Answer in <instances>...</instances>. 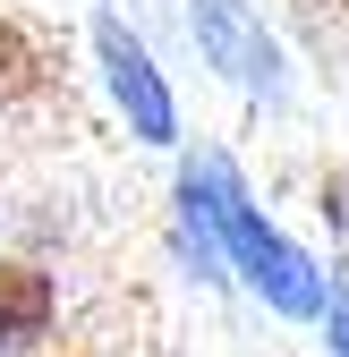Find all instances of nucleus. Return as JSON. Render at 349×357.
Here are the masks:
<instances>
[{
  "label": "nucleus",
  "instance_id": "obj_1",
  "mask_svg": "<svg viewBox=\"0 0 349 357\" xmlns=\"http://www.w3.org/2000/svg\"><path fill=\"white\" fill-rule=\"evenodd\" d=\"M188 204L213 221V238L230 247V264H239V273L265 289L273 306H281V315H298V324L324 315V273H315V264H307V255H298V247L273 230V221H265V213L247 204V188L230 178V162H205V170L188 178Z\"/></svg>",
  "mask_w": 349,
  "mask_h": 357
},
{
  "label": "nucleus",
  "instance_id": "obj_2",
  "mask_svg": "<svg viewBox=\"0 0 349 357\" xmlns=\"http://www.w3.org/2000/svg\"><path fill=\"white\" fill-rule=\"evenodd\" d=\"M196 43H205V60L222 68L230 85H247V94H281V52H273V34L255 26L239 0H196L188 9Z\"/></svg>",
  "mask_w": 349,
  "mask_h": 357
},
{
  "label": "nucleus",
  "instance_id": "obj_3",
  "mask_svg": "<svg viewBox=\"0 0 349 357\" xmlns=\"http://www.w3.org/2000/svg\"><path fill=\"white\" fill-rule=\"evenodd\" d=\"M103 68H111V94H119L128 128H137L145 145H170V137H179V111H170V85L154 77L145 43H128V26H103Z\"/></svg>",
  "mask_w": 349,
  "mask_h": 357
},
{
  "label": "nucleus",
  "instance_id": "obj_4",
  "mask_svg": "<svg viewBox=\"0 0 349 357\" xmlns=\"http://www.w3.org/2000/svg\"><path fill=\"white\" fill-rule=\"evenodd\" d=\"M52 324H60L52 273H34V264H9V255H0V349H34Z\"/></svg>",
  "mask_w": 349,
  "mask_h": 357
},
{
  "label": "nucleus",
  "instance_id": "obj_5",
  "mask_svg": "<svg viewBox=\"0 0 349 357\" xmlns=\"http://www.w3.org/2000/svg\"><path fill=\"white\" fill-rule=\"evenodd\" d=\"M43 77H52V52L17 26V17H0V111H17L43 94Z\"/></svg>",
  "mask_w": 349,
  "mask_h": 357
},
{
  "label": "nucleus",
  "instance_id": "obj_6",
  "mask_svg": "<svg viewBox=\"0 0 349 357\" xmlns=\"http://www.w3.org/2000/svg\"><path fill=\"white\" fill-rule=\"evenodd\" d=\"M332 357H349V289L332 298Z\"/></svg>",
  "mask_w": 349,
  "mask_h": 357
},
{
  "label": "nucleus",
  "instance_id": "obj_7",
  "mask_svg": "<svg viewBox=\"0 0 349 357\" xmlns=\"http://www.w3.org/2000/svg\"><path fill=\"white\" fill-rule=\"evenodd\" d=\"M341 9H349V0H341Z\"/></svg>",
  "mask_w": 349,
  "mask_h": 357
}]
</instances>
